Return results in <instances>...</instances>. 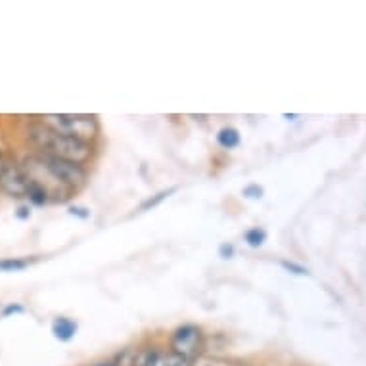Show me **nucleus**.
Wrapping results in <instances>:
<instances>
[{"label": "nucleus", "instance_id": "1", "mask_svg": "<svg viewBox=\"0 0 366 366\" xmlns=\"http://www.w3.org/2000/svg\"><path fill=\"white\" fill-rule=\"evenodd\" d=\"M27 139H29L42 154L60 157V159L77 163V165L86 163L90 159V156H92V148H90L89 142H83V140L73 139V137L60 134V132L52 131V129H49L46 125H42V123L31 125L29 129H27Z\"/></svg>", "mask_w": 366, "mask_h": 366}, {"label": "nucleus", "instance_id": "2", "mask_svg": "<svg viewBox=\"0 0 366 366\" xmlns=\"http://www.w3.org/2000/svg\"><path fill=\"white\" fill-rule=\"evenodd\" d=\"M42 125H46L52 131L73 137V139L89 142L98 134V121L92 115L81 114H50L42 115Z\"/></svg>", "mask_w": 366, "mask_h": 366}, {"label": "nucleus", "instance_id": "3", "mask_svg": "<svg viewBox=\"0 0 366 366\" xmlns=\"http://www.w3.org/2000/svg\"><path fill=\"white\" fill-rule=\"evenodd\" d=\"M31 162L35 163L42 173L49 174L60 188L71 190V188L83 187L84 180H86L83 165H77V163L66 162V159H60V157L54 156H46V154L31 157Z\"/></svg>", "mask_w": 366, "mask_h": 366}, {"label": "nucleus", "instance_id": "4", "mask_svg": "<svg viewBox=\"0 0 366 366\" xmlns=\"http://www.w3.org/2000/svg\"><path fill=\"white\" fill-rule=\"evenodd\" d=\"M199 347H202V330L198 326L184 325L173 334L171 349L174 355H179L184 360L194 359L199 353Z\"/></svg>", "mask_w": 366, "mask_h": 366}, {"label": "nucleus", "instance_id": "5", "mask_svg": "<svg viewBox=\"0 0 366 366\" xmlns=\"http://www.w3.org/2000/svg\"><path fill=\"white\" fill-rule=\"evenodd\" d=\"M29 177L24 169L18 167L16 163H6L0 169V187L4 188L14 198H25L27 188H29Z\"/></svg>", "mask_w": 366, "mask_h": 366}, {"label": "nucleus", "instance_id": "6", "mask_svg": "<svg viewBox=\"0 0 366 366\" xmlns=\"http://www.w3.org/2000/svg\"><path fill=\"white\" fill-rule=\"evenodd\" d=\"M52 334L60 342H71L77 334V322H73L71 318L67 317H58L52 322Z\"/></svg>", "mask_w": 366, "mask_h": 366}, {"label": "nucleus", "instance_id": "7", "mask_svg": "<svg viewBox=\"0 0 366 366\" xmlns=\"http://www.w3.org/2000/svg\"><path fill=\"white\" fill-rule=\"evenodd\" d=\"M217 142H219V146H222L224 150H232V148H236V146L240 144V132L236 131V129H232V127H224V129H221L219 134H217Z\"/></svg>", "mask_w": 366, "mask_h": 366}, {"label": "nucleus", "instance_id": "8", "mask_svg": "<svg viewBox=\"0 0 366 366\" xmlns=\"http://www.w3.org/2000/svg\"><path fill=\"white\" fill-rule=\"evenodd\" d=\"M49 196H50V192L46 190V188L42 187V184H39V182H35V180H31L29 188H27V196H25V198L29 199L31 204L44 205L46 202H49Z\"/></svg>", "mask_w": 366, "mask_h": 366}, {"label": "nucleus", "instance_id": "9", "mask_svg": "<svg viewBox=\"0 0 366 366\" xmlns=\"http://www.w3.org/2000/svg\"><path fill=\"white\" fill-rule=\"evenodd\" d=\"M27 264H29L27 259H18V257L0 259V272H18V270L27 269Z\"/></svg>", "mask_w": 366, "mask_h": 366}, {"label": "nucleus", "instance_id": "10", "mask_svg": "<svg viewBox=\"0 0 366 366\" xmlns=\"http://www.w3.org/2000/svg\"><path fill=\"white\" fill-rule=\"evenodd\" d=\"M244 238H246V242L252 247H261L264 240H267V232H264L263 228H249Z\"/></svg>", "mask_w": 366, "mask_h": 366}, {"label": "nucleus", "instance_id": "11", "mask_svg": "<svg viewBox=\"0 0 366 366\" xmlns=\"http://www.w3.org/2000/svg\"><path fill=\"white\" fill-rule=\"evenodd\" d=\"M171 192H174V190H163V192L156 194L154 198H150V199H148V202H144V204L140 205V211H148V209H152V207H156V205H159L163 202V199L167 198V196Z\"/></svg>", "mask_w": 366, "mask_h": 366}, {"label": "nucleus", "instance_id": "12", "mask_svg": "<svg viewBox=\"0 0 366 366\" xmlns=\"http://www.w3.org/2000/svg\"><path fill=\"white\" fill-rule=\"evenodd\" d=\"M187 365V360L182 359V357H179V355H167V357H159V362H157V366H184Z\"/></svg>", "mask_w": 366, "mask_h": 366}, {"label": "nucleus", "instance_id": "13", "mask_svg": "<svg viewBox=\"0 0 366 366\" xmlns=\"http://www.w3.org/2000/svg\"><path fill=\"white\" fill-rule=\"evenodd\" d=\"M244 196L252 199H259L263 198V188L259 187V184H249L247 188H244Z\"/></svg>", "mask_w": 366, "mask_h": 366}, {"label": "nucleus", "instance_id": "14", "mask_svg": "<svg viewBox=\"0 0 366 366\" xmlns=\"http://www.w3.org/2000/svg\"><path fill=\"white\" fill-rule=\"evenodd\" d=\"M282 267L286 270H292L294 274H309V270L305 267H301V264H295L292 261H282Z\"/></svg>", "mask_w": 366, "mask_h": 366}, {"label": "nucleus", "instance_id": "15", "mask_svg": "<svg viewBox=\"0 0 366 366\" xmlns=\"http://www.w3.org/2000/svg\"><path fill=\"white\" fill-rule=\"evenodd\" d=\"M219 255H221L222 259H230L234 255V246H232V244H222V246L219 247Z\"/></svg>", "mask_w": 366, "mask_h": 366}, {"label": "nucleus", "instance_id": "16", "mask_svg": "<svg viewBox=\"0 0 366 366\" xmlns=\"http://www.w3.org/2000/svg\"><path fill=\"white\" fill-rule=\"evenodd\" d=\"M16 312H24V307L12 303V305H8L6 309L2 311V315H4V317H8V315H16Z\"/></svg>", "mask_w": 366, "mask_h": 366}, {"label": "nucleus", "instance_id": "17", "mask_svg": "<svg viewBox=\"0 0 366 366\" xmlns=\"http://www.w3.org/2000/svg\"><path fill=\"white\" fill-rule=\"evenodd\" d=\"M69 213H71V215L81 217V219H89V217H90L89 211L83 209V207H69Z\"/></svg>", "mask_w": 366, "mask_h": 366}, {"label": "nucleus", "instance_id": "18", "mask_svg": "<svg viewBox=\"0 0 366 366\" xmlns=\"http://www.w3.org/2000/svg\"><path fill=\"white\" fill-rule=\"evenodd\" d=\"M202 366H230L228 362H221V360H207Z\"/></svg>", "mask_w": 366, "mask_h": 366}, {"label": "nucleus", "instance_id": "19", "mask_svg": "<svg viewBox=\"0 0 366 366\" xmlns=\"http://www.w3.org/2000/svg\"><path fill=\"white\" fill-rule=\"evenodd\" d=\"M18 217L19 219H27V217H29V207H19Z\"/></svg>", "mask_w": 366, "mask_h": 366}, {"label": "nucleus", "instance_id": "20", "mask_svg": "<svg viewBox=\"0 0 366 366\" xmlns=\"http://www.w3.org/2000/svg\"><path fill=\"white\" fill-rule=\"evenodd\" d=\"M94 366H119L115 360H104V362H98V365Z\"/></svg>", "mask_w": 366, "mask_h": 366}, {"label": "nucleus", "instance_id": "21", "mask_svg": "<svg viewBox=\"0 0 366 366\" xmlns=\"http://www.w3.org/2000/svg\"><path fill=\"white\" fill-rule=\"evenodd\" d=\"M2 165H4V159H2V157H0V169H2Z\"/></svg>", "mask_w": 366, "mask_h": 366}]
</instances>
